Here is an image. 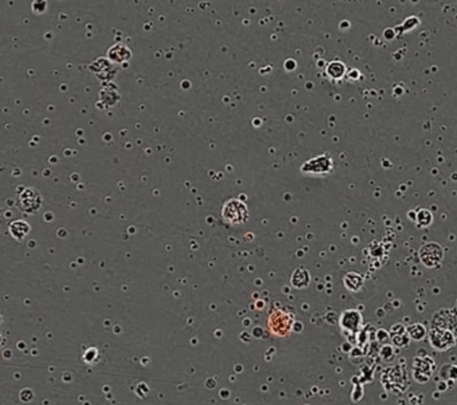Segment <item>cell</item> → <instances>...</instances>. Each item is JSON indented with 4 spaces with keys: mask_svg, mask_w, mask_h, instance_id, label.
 <instances>
[{
    "mask_svg": "<svg viewBox=\"0 0 457 405\" xmlns=\"http://www.w3.org/2000/svg\"><path fill=\"white\" fill-rule=\"evenodd\" d=\"M223 219L231 225H240L245 223L249 217L247 205L239 199H231L224 204L222 211Z\"/></svg>",
    "mask_w": 457,
    "mask_h": 405,
    "instance_id": "1",
    "label": "cell"
},
{
    "mask_svg": "<svg viewBox=\"0 0 457 405\" xmlns=\"http://www.w3.org/2000/svg\"><path fill=\"white\" fill-rule=\"evenodd\" d=\"M292 325H294V317L283 310L272 311L267 321V326L271 333L278 337H286L291 332Z\"/></svg>",
    "mask_w": 457,
    "mask_h": 405,
    "instance_id": "2",
    "label": "cell"
},
{
    "mask_svg": "<svg viewBox=\"0 0 457 405\" xmlns=\"http://www.w3.org/2000/svg\"><path fill=\"white\" fill-rule=\"evenodd\" d=\"M333 169V160L329 155L318 156L315 159L308 160L306 164L302 165V173L304 175H326Z\"/></svg>",
    "mask_w": 457,
    "mask_h": 405,
    "instance_id": "3",
    "label": "cell"
},
{
    "mask_svg": "<svg viewBox=\"0 0 457 405\" xmlns=\"http://www.w3.org/2000/svg\"><path fill=\"white\" fill-rule=\"evenodd\" d=\"M17 204L21 211L27 213H35L42 205V196L35 188H26L19 195Z\"/></svg>",
    "mask_w": 457,
    "mask_h": 405,
    "instance_id": "4",
    "label": "cell"
},
{
    "mask_svg": "<svg viewBox=\"0 0 457 405\" xmlns=\"http://www.w3.org/2000/svg\"><path fill=\"white\" fill-rule=\"evenodd\" d=\"M455 342H456V338H455L452 330L436 328V326H433V329L431 330V344L435 349L447 350L449 348H452L455 345Z\"/></svg>",
    "mask_w": 457,
    "mask_h": 405,
    "instance_id": "5",
    "label": "cell"
},
{
    "mask_svg": "<svg viewBox=\"0 0 457 405\" xmlns=\"http://www.w3.org/2000/svg\"><path fill=\"white\" fill-rule=\"evenodd\" d=\"M420 258L427 267H435L443 259V248L437 243H428L420 251Z\"/></svg>",
    "mask_w": 457,
    "mask_h": 405,
    "instance_id": "6",
    "label": "cell"
},
{
    "mask_svg": "<svg viewBox=\"0 0 457 405\" xmlns=\"http://www.w3.org/2000/svg\"><path fill=\"white\" fill-rule=\"evenodd\" d=\"M361 314L355 310H349L343 313L341 318V325L343 328L349 329L350 332H357L361 326Z\"/></svg>",
    "mask_w": 457,
    "mask_h": 405,
    "instance_id": "7",
    "label": "cell"
},
{
    "mask_svg": "<svg viewBox=\"0 0 457 405\" xmlns=\"http://www.w3.org/2000/svg\"><path fill=\"white\" fill-rule=\"evenodd\" d=\"M28 232H30V225H28L27 221H23V220H16V221H13L9 225V233L16 240H23Z\"/></svg>",
    "mask_w": 457,
    "mask_h": 405,
    "instance_id": "8",
    "label": "cell"
},
{
    "mask_svg": "<svg viewBox=\"0 0 457 405\" xmlns=\"http://www.w3.org/2000/svg\"><path fill=\"white\" fill-rule=\"evenodd\" d=\"M291 283L296 289H304L310 283V274L306 268H296L291 276Z\"/></svg>",
    "mask_w": 457,
    "mask_h": 405,
    "instance_id": "9",
    "label": "cell"
},
{
    "mask_svg": "<svg viewBox=\"0 0 457 405\" xmlns=\"http://www.w3.org/2000/svg\"><path fill=\"white\" fill-rule=\"evenodd\" d=\"M343 282H345V286H346L347 289L351 290V291H358L363 285L362 276L359 275V274H355V272H349L345 276Z\"/></svg>",
    "mask_w": 457,
    "mask_h": 405,
    "instance_id": "10",
    "label": "cell"
},
{
    "mask_svg": "<svg viewBox=\"0 0 457 405\" xmlns=\"http://www.w3.org/2000/svg\"><path fill=\"white\" fill-rule=\"evenodd\" d=\"M125 50H126V47H125V46H121V44L120 46H118V44L113 46V47L109 50V56H110V59L114 60V62H125V60H128L129 58H130V51L122 54V51H125Z\"/></svg>",
    "mask_w": 457,
    "mask_h": 405,
    "instance_id": "11",
    "label": "cell"
},
{
    "mask_svg": "<svg viewBox=\"0 0 457 405\" xmlns=\"http://www.w3.org/2000/svg\"><path fill=\"white\" fill-rule=\"evenodd\" d=\"M390 336H392V340H393V342L397 346L406 345L408 341H409L408 334L405 333V328H404L402 325H400V332H396V329H394L393 326V329L390 330Z\"/></svg>",
    "mask_w": 457,
    "mask_h": 405,
    "instance_id": "12",
    "label": "cell"
},
{
    "mask_svg": "<svg viewBox=\"0 0 457 405\" xmlns=\"http://www.w3.org/2000/svg\"><path fill=\"white\" fill-rule=\"evenodd\" d=\"M408 333H409V336L413 340L420 341L425 337V328H424L423 325L415 323V325H410L409 328H408Z\"/></svg>",
    "mask_w": 457,
    "mask_h": 405,
    "instance_id": "13",
    "label": "cell"
},
{
    "mask_svg": "<svg viewBox=\"0 0 457 405\" xmlns=\"http://www.w3.org/2000/svg\"><path fill=\"white\" fill-rule=\"evenodd\" d=\"M431 221H432L431 212L427 211V209H421L419 213V224L425 227V225L431 224Z\"/></svg>",
    "mask_w": 457,
    "mask_h": 405,
    "instance_id": "14",
    "label": "cell"
}]
</instances>
